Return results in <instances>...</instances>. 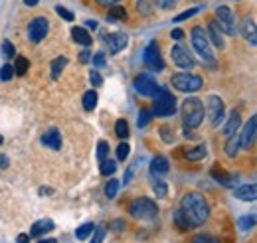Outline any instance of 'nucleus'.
Wrapping results in <instances>:
<instances>
[{"label":"nucleus","instance_id":"obj_19","mask_svg":"<svg viewBox=\"0 0 257 243\" xmlns=\"http://www.w3.org/2000/svg\"><path fill=\"white\" fill-rule=\"evenodd\" d=\"M168 170H170L168 158H164V156H155V158L151 160V174H153V176H159V178H161Z\"/></svg>","mask_w":257,"mask_h":243},{"label":"nucleus","instance_id":"obj_14","mask_svg":"<svg viewBox=\"0 0 257 243\" xmlns=\"http://www.w3.org/2000/svg\"><path fill=\"white\" fill-rule=\"evenodd\" d=\"M237 32L243 36V40H245L247 44H251V46L257 48V24L251 18H243V20H241V26H239Z\"/></svg>","mask_w":257,"mask_h":243},{"label":"nucleus","instance_id":"obj_28","mask_svg":"<svg viewBox=\"0 0 257 243\" xmlns=\"http://www.w3.org/2000/svg\"><path fill=\"white\" fill-rule=\"evenodd\" d=\"M107 18L111 20V22H115V20H127V10L123 8V6H111L109 8V14H107Z\"/></svg>","mask_w":257,"mask_h":243},{"label":"nucleus","instance_id":"obj_20","mask_svg":"<svg viewBox=\"0 0 257 243\" xmlns=\"http://www.w3.org/2000/svg\"><path fill=\"white\" fill-rule=\"evenodd\" d=\"M52 229H54V221H52V219H42V221H36L32 225L30 235L36 237V239H40L42 235H46V233L52 231Z\"/></svg>","mask_w":257,"mask_h":243},{"label":"nucleus","instance_id":"obj_36","mask_svg":"<svg viewBox=\"0 0 257 243\" xmlns=\"http://www.w3.org/2000/svg\"><path fill=\"white\" fill-rule=\"evenodd\" d=\"M12 77H14V65H10V63L2 65V69H0V81L8 83Z\"/></svg>","mask_w":257,"mask_h":243},{"label":"nucleus","instance_id":"obj_43","mask_svg":"<svg viewBox=\"0 0 257 243\" xmlns=\"http://www.w3.org/2000/svg\"><path fill=\"white\" fill-rule=\"evenodd\" d=\"M56 12H58V14L64 18L65 22H71V20L75 18V16H73V12H69V10H67V8H64V6H56Z\"/></svg>","mask_w":257,"mask_h":243},{"label":"nucleus","instance_id":"obj_38","mask_svg":"<svg viewBox=\"0 0 257 243\" xmlns=\"http://www.w3.org/2000/svg\"><path fill=\"white\" fill-rule=\"evenodd\" d=\"M2 56L8 58V60L16 56V50H14V44H12V42H8V40L2 42Z\"/></svg>","mask_w":257,"mask_h":243},{"label":"nucleus","instance_id":"obj_41","mask_svg":"<svg viewBox=\"0 0 257 243\" xmlns=\"http://www.w3.org/2000/svg\"><path fill=\"white\" fill-rule=\"evenodd\" d=\"M198 12H200V8H190V10L182 12V14H178V16L174 18V22H184V20H188L190 16H194V14H198Z\"/></svg>","mask_w":257,"mask_h":243},{"label":"nucleus","instance_id":"obj_15","mask_svg":"<svg viewBox=\"0 0 257 243\" xmlns=\"http://www.w3.org/2000/svg\"><path fill=\"white\" fill-rule=\"evenodd\" d=\"M42 145L44 147H48V149H52V151H60L62 149V135H60V131L58 129H48L44 135H42Z\"/></svg>","mask_w":257,"mask_h":243},{"label":"nucleus","instance_id":"obj_46","mask_svg":"<svg viewBox=\"0 0 257 243\" xmlns=\"http://www.w3.org/2000/svg\"><path fill=\"white\" fill-rule=\"evenodd\" d=\"M155 4L162 8V10H170L174 4H176V0H155Z\"/></svg>","mask_w":257,"mask_h":243},{"label":"nucleus","instance_id":"obj_51","mask_svg":"<svg viewBox=\"0 0 257 243\" xmlns=\"http://www.w3.org/2000/svg\"><path fill=\"white\" fill-rule=\"evenodd\" d=\"M97 2H99L101 6H115L119 0H97Z\"/></svg>","mask_w":257,"mask_h":243},{"label":"nucleus","instance_id":"obj_1","mask_svg":"<svg viewBox=\"0 0 257 243\" xmlns=\"http://www.w3.org/2000/svg\"><path fill=\"white\" fill-rule=\"evenodd\" d=\"M210 217V206L200 192H188L180 200V208L174 213V223L180 231H188L200 227Z\"/></svg>","mask_w":257,"mask_h":243},{"label":"nucleus","instance_id":"obj_16","mask_svg":"<svg viewBox=\"0 0 257 243\" xmlns=\"http://www.w3.org/2000/svg\"><path fill=\"white\" fill-rule=\"evenodd\" d=\"M128 44V38L127 34H123V32H115V34H111L109 38H107V46H109V52L111 54H119L121 50H125Z\"/></svg>","mask_w":257,"mask_h":243},{"label":"nucleus","instance_id":"obj_17","mask_svg":"<svg viewBox=\"0 0 257 243\" xmlns=\"http://www.w3.org/2000/svg\"><path fill=\"white\" fill-rule=\"evenodd\" d=\"M212 176H214V180H218L222 186H227V188H235V184L239 182L237 174H227L224 168H220V166L212 168Z\"/></svg>","mask_w":257,"mask_h":243},{"label":"nucleus","instance_id":"obj_35","mask_svg":"<svg viewBox=\"0 0 257 243\" xmlns=\"http://www.w3.org/2000/svg\"><path fill=\"white\" fill-rule=\"evenodd\" d=\"M153 119V113L149 111V109H141V113H139V119H137V125H139V129H145L149 123Z\"/></svg>","mask_w":257,"mask_h":243},{"label":"nucleus","instance_id":"obj_8","mask_svg":"<svg viewBox=\"0 0 257 243\" xmlns=\"http://www.w3.org/2000/svg\"><path fill=\"white\" fill-rule=\"evenodd\" d=\"M206 113L210 117V123L212 127H220V123L224 121L225 117V107H224V101L218 97V95H210L208 97V103H206Z\"/></svg>","mask_w":257,"mask_h":243},{"label":"nucleus","instance_id":"obj_5","mask_svg":"<svg viewBox=\"0 0 257 243\" xmlns=\"http://www.w3.org/2000/svg\"><path fill=\"white\" fill-rule=\"evenodd\" d=\"M170 83L174 89L182 93H194L198 89H202V77L200 75H194L188 71H182V73H174L170 77Z\"/></svg>","mask_w":257,"mask_h":243},{"label":"nucleus","instance_id":"obj_42","mask_svg":"<svg viewBox=\"0 0 257 243\" xmlns=\"http://www.w3.org/2000/svg\"><path fill=\"white\" fill-rule=\"evenodd\" d=\"M137 8H139V12H141V14H145V16H149V14H151V10H153L149 0H139V2H137Z\"/></svg>","mask_w":257,"mask_h":243},{"label":"nucleus","instance_id":"obj_13","mask_svg":"<svg viewBox=\"0 0 257 243\" xmlns=\"http://www.w3.org/2000/svg\"><path fill=\"white\" fill-rule=\"evenodd\" d=\"M157 87H159L157 81L149 73H141L135 79V89H137V93H141L143 97H153V93L157 91Z\"/></svg>","mask_w":257,"mask_h":243},{"label":"nucleus","instance_id":"obj_53","mask_svg":"<svg viewBox=\"0 0 257 243\" xmlns=\"http://www.w3.org/2000/svg\"><path fill=\"white\" fill-rule=\"evenodd\" d=\"M16 241H18V243H28V241H30V235H26V233H20Z\"/></svg>","mask_w":257,"mask_h":243},{"label":"nucleus","instance_id":"obj_7","mask_svg":"<svg viewBox=\"0 0 257 243\" xmlns=\"http://www.w3.org/2000/svg\"><path fill=\"white\" fill-rule=\"evenodd\" d=\"M216 24H218V28L224 32L225 36H235L237 34L235 16H233V12L227 6H220L216 10Z\"/></svg>","mask_w":257,"mask_h":243},{"label":"nucleus","instance_id":"obj_12","mask_svg":"<svg viewBox=\"0 0 257 243\" xmlns=\"http://www.w3.org/2000/svg\"><path fill=\"white\" fill-rule=\"evenodd\" d=\"M48 20L44 18V16H38V18H34L32 22H30V26H28V38H30V42L34 44H40L44 38H46V34H48Z\"/></svg>","mask_w":257,"mask_h":243},{"label":"nucleus","instance_id":"obj_32","mask_svg":"<svg viewBox=\"0 0 257 243\" xmlns=\"http://www.w3.org/2000/svg\"><path fill=\"white\" fill-rule=\"evenodd\" d=\"M28 67H30L28 58H24V56L16 58V63H14V73H16V75H20V77H22V75L28 71Z\"/></svg>","mask_w":257,"mask_h":243},{"label":"nucleus","instance_id":"obj_44","mask_svg":"<svg viewBox=\"0 0 257 243\" xmlns=\"http://www.w3.org/2000/svg\"><path fill=\"white\" fill-rule=\"evenodd\" d=\"M190 243H220V241H218L214 235H206V233H204V235H196Z\"/></svg>","mask_w":257,"mask_h":243},{"label":"nucleus","instance_id":"obj_23","mask_svg":"<svg viewBox=\"0 0 257 243\" xmlns=\"http://www.w3.org/2000/svg\"><path fill=\"white\" fill-rule=\"evenodd\" d=\"M71 38H73V42H77V44H81L85 48L91 46V36H89V32L85 30V28H73L71 30Z\"/></svg>","mask_w":257,"mask_h":243},{"label":"nucleus","instance_id":"obj_27","mask_svg":"<svg viewBox=\"0 0 257 243\" xmlns=\"http://www.w3.org/2000/svg\"><path fill=\"white\" fill-rule=\"evenodd\" d=\"M206 145H198L196 149H190V151H186V158L188 160H192V162H198V160H204V156H206Z\"/></svg>","mask_w":257,"mask_h":243},{"label":"nucleus","instance_id":"obj_10","mask_svg":"<svg viewBox=\"0 0 257 243\" xmlns=\"http://www.w3.org/2000/svg\"><path fill=\"white\" fill-rule=\"evenodd\" d=\"M143 60H145V65H147L149 69H153V71H162V69H164V60H162L161 50H159V44H157V42H151V44L147 46Z\"/></svg>","mask_w":257,"mask_h":243},{"label":"nucleus","instance_id":"obj_6","mask_svg":"<svg viewBox=\"0 0 257 243\" xmlns=\"http://www.w3.org/2000/svg\"><path fill=\"white\" fill-rule=\"evenodd\" d=\"M128 212H131V215H133L135 219H153V217H157V213H159V206H157L151 198H137V200L131 204Z\"/></svg>","mask_w":257,"mask_h":243},{"label":"nucleus","instance_id":"obj_21","mask_svg":"<svg viewBox=\"0 0 257 243\" xmlns=\"http://www.w3.org/2000/svg\"><path fill=\"white\" fill-rule=\"evenodd\" d=\"M208 34H210V40L214 42V46H216L218 50H224L225 48L224 32L218 28V24H216V22H210V26H208Z\"/></svg>","mask_w":257,"mask_h":243},{"label":"nucleus","instance_id":"obj_2","mask_svg":"<svg viewBox=\"0 0 257 243\" xmlns=\"http://www.w3.org/2000/svg\"><path fill=\"white\" fill-rule=\"evenodd\" d=\"M204 115H206V109H204V105L198 97H186L184 99V103H182V123L188 131L198 129L204 121Z\"/></svg>","mask_w":257,"mask_h":243},{"label":"nucleus","instance_id":"obj_54","mask_svg":"<svg viewBox=\"0 0 257 243\" xmlns=\"http://www.w3.org/2000/svg\"><path fill=\"white\" fill-rule=\"evenodd\" d=\"M8 166V158L6 156H0V168H6Z\"/></svg>","mask_w":257,"mask_h":243},{"label":"nucleus","instance_id":"obj_26","mask_svg":"<svg viewBox=\"0 0 257 243\" xmlns=\"http://www.w3.org/2000/svg\"><path fill=\"white\" fill-rule=\"evenodd\" d=\"M239 149H241V145H239V137H227V143H225V154L227 156H235L237 152H239Z\"/></svg>","mask_w":257,"mask_h":243},{"label":"nucleus","instance_id":"obj_55","mask_svg":"<svg viewBox=\"0 0 257 243\" xmlns=\"http://www.w3.org/2000/svg\"><path fill=\"white\" fill-rule=\"evenodd\" d=\"M38 243H58V239H52V237H48V239H38Z\"/></svg>","mask_w":257,"mask_h":243},{"label":"nucleus","instance_id":"obj_11","mask_svg":"<svg viewBox=\"0 0 257 243\" xmlns=\"http://www.w3.org/2000/svg\"><path fill=\"white\" fill-rule=\"evenodd\" d=\"M255 141H257V115H253L249 121L245 123V127L241 129L239 145H241V149L251 151V147L255 145Z\"/></svg>","mask_w":257,"mask_h":243},{"label":"nucleus","instance_id":"obj_58","mask_svg":"<svg viewBox=\"0 0 257 243\" xmlns=\"http://www.w3.org/2000/svg\"><path fill=\"white\" fill-rule=\"evenodd\" d=\"M0 145H2V137H0Z\"/></svg>","mask_w":257,"mask_h":243},{"label":"nucleus","instance_id":"obj_9","mask_svg":"<svg viewBox=\"0 0 257 243\" xmlns=\"http://www.w3.org/2000/svg\"><path fill=\"white\" fill-rule=\"evenodd\" d=\"M170 58H172L176 67H180V69H184V71H190L192 67H196V61H194L192 54H190L184 46H180V44H176V46L170 50Z\"/></svg>","mask_w":257,"mask_h":243},{"label":"nucleus","instance_id":"obj_29","mask_svg":"<svg viewBox=\"0 0 257 243\" xmlns=\"http://www.w3.org/2000/svg\"><path fill=\"white\" fill-rule=\"evenodd\" d=\"M257 225V215H241L239 219H237V227L239 229H243V231H247V229H251V227H255Z\"/></svg>","mask_w":257,"mask_h":243},{"label":"nucleus","instance_id":"obj_57","mask_svg":"<svg viewBox=\"0 0 257 243\" xmlns=\"http://www.w3.org/2000/svg\"><path fill=\"white\" fill-rule=\"evenodd\" d=\"M113 229H123V221H115V225H113Z\"/></svg>","mask_w":257,"mask_h":243},{"label":"nucleus","instance_id":"obj_18","mask_svg":"<svg viewBox=\"0 0 257 243\" xmlns=\"http://www.w3.org/2000/svg\"><path fill=\"white\" fill-rule=\"evenodd\" d=\"M233 196L243 202H255L257 200V184H245L239 188H233Z\"/></svg>","mask_w":257,"mask_h":243},{"label":"nucleus","instance_id":"obj_25","mask_svg":"<svg viewBox=\"0 0 257 243\" xmlns=\"http://www.w3.org/2000/svg\"><path fill=\"white\" fill-rule=\"evenodd\" d=\"M65 65H67V58H64V56H60V58H56V60L52 61V79L54 81L60 79V75H62Z\"/></svg>","mask_w":257,"mask_h":243},{"label":"nucleus","instance_id":"obj_48","mask_svg":"<svg viewBox=\"0 0 257 243\" xmlns=\"http://www.w3.org/2000/svg\"><path fill=\"white\" fill-rule=\"evenodd\" d=\"M93 65H95V67H103V65H105V56H103L101 52L93 56Z\"/></svg>","mask_w":257,"mask_h":243},{"label":"nucleus","instance_id":"obj_22","mask_svg":"<svg viewBox=\"0 0 257 243\" xmlns=\"http://www.w3.org/2000/svg\"><path fill=\"white\" fill-rule=\"evenodd\" d=\"M239 125H241L239 113H237V111H231V113H229V119H227V123H225V127H224V135L225 137H233L235 131L239 129Z\"/></svg>","mask_w":257,"mask_h":243},{"label":"nucleus","instance_id":"obj_4","mask_svg":"<svg viewBox=\"0 0 257 243\" xmlns=\"http://www.w3.org/2000/svg\"><path fill=\"white\" fill-rule=\"evenodd\" d=\"M153 115L157 117H170L176 113V99L172 97V93L168 91L166 87H157V91L153 93Z\"/></svg>","mask_w":257,"mask_h":243},{"label":"nucleus","instance_id":"obj_31","mask_svg":"<svg viewBox=\"0 0 257 243\" xmlns=\"http://www.w3.org/2000/svg\"><path fill=\"white\" fill-rule=\"evenodd\" d=\"M115 170H117V162L115 160H111L109 156L105 160H101V174L103 176H111V174H115Z\"/></svg>","mask_w":257,"mask_h":243},{"label":"nucleus","instance_id":"obj_56","mask_svg":"<svg viewBox=\"0 0 257 243\" xmlns=\"http://www.w3.org/2000/svg\"><path fill=\"white\" fill-rule=\"evenodd\" d=\"M38 2H40V0H24V4H26V6H36Z\"/></svg>","mask_w":257,"mask_h":243},{"label":"nucleus","instance_id":"obj_3","mask_svg":"<svg viewBox=\"0 0 257 243\" xmlns=\"http://www.w3.org/2000/svg\"><path fill=\"white\" fill-rule=\"evenodd\" d=\"M192 48L196 50L198 58L204 61L208 67H216V58H214V52H212L210 40H208L206 32L202 30L200 26L192 28Z\"/></svg>","mask_w":257,"mask_h":243},{"label":"nucleus","instance_id":"obj_50","mask_svg":"<svg viewBox=\"0 0 257 243\" xmlns=\"http://www.w3.org/2000/svg\"><path fill=\"white\" fill-rule=\"evenodd\" d=\"M174 40H182V36H184V32L180 30V28H176V30H172V34H170Z\"/></svg>","mask_w":257,"mask_h":243},{"label":"nucleus","instance_id":"obj_39","mask_svg":"<svg viewBox=\"0 0 257 243\" xmlns=\"http://www.w3.org/2000/svg\"><path fill=\"white\" fill-rule=\"evenodd\" d=\"M128 152H131V147H128L127 143H121L117 147V160H127Z\"/></svg>","mask_w":257,"mask_h":243},{"label":"nucleus","instance_id":"obj_30","mask_svg":"<svg viewBox=\"0 0 257 243\" xmlns=\"http://www.w3.org/2000/svg\"><path fill=\"white\" fill-rule=\"evenodd\" d=\"M153 190H155L157 198H166V194H168V186L166 182H162L159 176H153Z\"/></svg>","mask_w":257,"mask_h":243},{"label":"nucleus","instance_id":"obj_37","mask_svg":"<svg viewBox=\"0 0 257 243\" xmlns=\"http://www.w3.org/2000/svg\"><path fill=\"white\" fill-rule=\"evenodd\" d=\"M119 180H109L107 182V186H105V196L111 200V198H115L117 196V192H119Z\"/></svg>","mask_w":257,"mask_h":243},{"label":"nucleus","instance_id":"obj_24","mask_svg":"<svg viewBox=\"0 0 257 243\" xmlns=\"http://www.w3.org/2000/svg\"><path fill=\"white\" fill-rule=\"evenodd\" d=\"M93 231H95V223L87 221V223H83V225H79V227L75 229V237H77L79 241H85V239H89V237L93 235Z\"/></svg>","mask_w":257,"mask_h":243},{"label":"nucleus","instance_id":"obj_40","mask_svg":"<svg viewBox=\"0 0 257 243\" xmlns=\"http://www.w3.org/2000/svg\"><path fill=\"white\" fill-rule=\"evenodd\" d=\"M107 154H109V145H107L105 141H101L99 147H97V158H99V160H105Z\"/></svg>","mask_w":257,"mask_h":243},{"label":"nucleus","instance_id":"obj_52","mask_svg":"<svg viewBox=\"0 0 257 243\" xmlns=\"http://www.w3.org/2000/svg\"><path fill=\"white\" fill-rule=\"evenodd\" d=\"M133 172H135V166H131L127 170V176H125V184H128L131 180H133Z\"/></svg>","mask_w":257,"mask_h":243},{"label":"nucleus","instance_id":"obj_34","mask_svg":"<svg viewBox=\"0 0 257 243\" xmlns=\"http://www.w3.org/2000/svg\"><path fill=\"white\" fill-rule=\"evenodd\" d=\"M115 133H117V137L119 139H127L128 137V123L125 119H119V121L115 123Z\"/></svg>","mask_w":257,"mask_h":243},{"label":"nucleus","instance_id":"obj_49","mask_svg":"<svg viewBox=\"0 0 257 243\" xmlns=\"http://www.w3.org/2000/svg\"><path fill=\"white\" fill-rule=\"evenodd\" d=\"M89 58H91L89 50H83V52L79 54V61H81V63H87V61H89Z\"/></svg>","mask_w":257,"mask_h":243},{"label":"nucleus","instance_id":"obj_47","mask_svg":"<svg viewBox=\"0 0 257 243\" xmlns=\"http://www.w3.org/2000/svg\"><path fill=\"white\" fill-rule=\"evenodd\" d=\"M89 79H91V83H93L95 87H99V85L103 83V79H101V75H99L97 71H91V73H89Z\"/></svg>","mask_w":257,"mask_h":243},{"label":"nucleus","instance_id":"obj_33","mask_svg":"<svg viewBox=\"0 0 257 243\" xmlns=\"http://www.w3.org/2000/svg\"><path fill=\"white\" fill-rule=\"evenodd\" d=\"M95 107H97V93L87 91L83 95V109H85V111H93Z\"/></svg>","mask_w":257,"mask_h":243},{"label":"nucleus","instance_id":"obj_45","mask_svg":"<svg viewBox=\"0 0 257 243\" xmlns=\"http://www.w3.org/2000/svg\"><path fill=\"white\" fill-rule=\"evenodd\" d=\"M103 237H105V227H95L91 243H103Z\"/></svg>","mask_w":257,"mask_h":243}]
</instances>
